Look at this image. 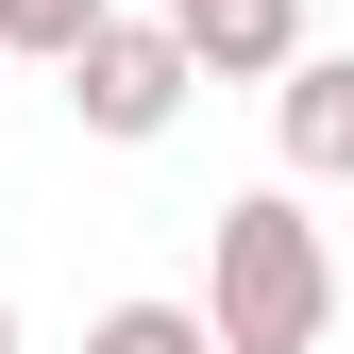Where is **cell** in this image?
Returning <instances> with one entry per match:
<instances>
[{"label":"cell","mask_w":354,"mask_h":354,"mask_svg":"<svg viewBox=\"0 0 354 354\" xmlns=\"http://www.w3.org/2000/svg\"><path fill=\"white\" fill-rule=\"evenodd\" d=\"M203 321H219V354H321V337H337V253H321V219H304L287 186L219 203Z\"/></svg>","instance_id":"6da1fadb"},{"label":"cell","mask_w":354,"mask_h":354,"mask_svg":"<svg viewBox=\"0 0 354 354\" xmlns=\"http://www.w3.org/2000/svg\"><path fill=\"white\" fill-rule=\"evenodd\" d=\"M186 84H203V51H186L169 17H102V34L68 51V118H84L102 152H152L169 118H186Z\"/></svg>","instance_id":"7a4b0ae2"},{"label":"cell","mask_w":354,"mask_h":354,"mask_svg":"<svg viewBox=\"0 0 354 354\" xmlns=\"http://www.w3.org/2000/svg\"><path fill=\"white\" fill-rule=\"evenodd\" d=\"M0 354H17V304H0Z\"/></svg>","instance_id":"52a82bcc"},{"label":"cell","mask_w":354,"mask_h":354,"mask_svg":"<svg viewBox=\"0 0 354 354\" xmlns=\"http://www.w3.org/2000/svg\"><path fill=\"white\" fill-rule=\"evenodd\" d=\"M118 0H0V51H34V68H68L84 34H102Z\"/></svg>","instance_id":"8992f818"},{"label":"cell","mask_w":354,"mask_h":354,"mask_svg":"<svg viewBox=\"0 0 354 354\" xmlns=\"http://www.w3.org/2000/svg\"><path fill=\"white\" fill-rule=\"evenodd\" d=\"M84 354H219V321H203V304H102Z\"/></svg>","instance_id":"5b68a950"},{"label":"cell","mask_w":354,"mask_h":354,"mask_svg":"<svg viewBox=\"0 0 354 354\" xmlns=\"http://www.w3.org/2000/svg\"><path fill=\"white\" fill-rule=\"evenodd\" d=\"M152 17L203 51V84H287L304 68V0H152Z\"/></svg>","instance_id":"3957f363"},{"label":"cell","mask_w":354,"mask_h":354,"mask_svg":"<svg viewBox=\"0 0 354 354\" xmlns=\"http://www.w3.org/2000/svg\"><path fill=\"white\" fill-rule=\"evenodd\" d=\"M270 118H287V169H354V51H304Z\"/></svg>","instance_id":"277c9868"}]
</instances>
